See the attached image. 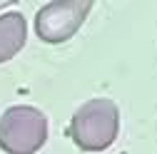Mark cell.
<instances>
[{"instance_id": "cell-1", "label": "cell", "mask_w": 157, "mask_h": 154, "mask_svg": "<svg viewBox=\"0 0 157 154\" xmlns=\"http://www.w3.org/2000/svg\"><path fill=\"white\" fill-rule=\"evenodd\" d=\"M120 132V109L107 97H97L85 102L72 114L67 134L82 152H102L107 149Z\"/></svg>"}, {"instance_id": "cell-2", "label": "cell", "mask_w": 157, "mask_h": 154, "mask_svg": "<svg viewBox=\"0 0 157 154\" xmlns=\"http://www.w3.org/2000/svg\"><path fill=\"white\" fill-rule=\"evenodd\" d=\"M48 142V117L30 105H15L0 117V149L5 154H35Z\"/></svg>"}, {"instance_id": "cell-3", "label": "cell", "mask_w": 157, "mask_h": 154, "mask_svg": "<svg viewBox=\"0 0 157 154\" xmlns=\"http://www.w3.org/2000/svg\"><path fill=\"white\" fill-rule=\"evenodd\" d=\"M90 10H92V0H52L37 10L35 32L43 42L50 45L67 42L82 28Z\"/></svg>"}, {"instance_id": "cell-4", "label": "cell", "mask_w": 157, "mask_h": 154, "mask_svg": "<svg viewBox=\"0 0 157 154\" xmlns=\"http://www.w3.org/2000/svg\"><path fill=\"white\" fill-rule=\"evenodd\" d=\"M28 40V20L23 13H3L0 15V65L25 47Z\"/></svg>"}, {"instance_id": "cell-5", "label": "cell", "mask_w": 157, "mask_h": 154, "mask_svg": "<svg viewBox=\"0 0 157 154\" xmlns=\"http://www.w3.org/2000/svg\"><path fill=\"white\" fill-rule=\"evenodd\" d=\"M120 154H127V152H120Z\"/></svg>"}]
</instances>
